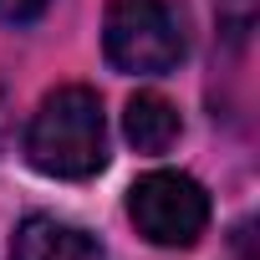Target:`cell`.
I'll list each match as a JSON object with an SVG mask.
<instances>
[{"label":"cell","instance_id":"cell-6","mask_svg":"<svg viewBox=\"0 0 260 260\" xmlns=\"http://www.w3.org/2000/svg\"><path fill=\"white\" fill-rule=\"evenodd\" d=\"M46 6H51V0H0V21H11V26H26V21H36Z\"/></svg>","mask_w":260,"mask_h":260},{"label":"cell","instance_id":"cell-1","mask_svg":"<svg viewBox=\"0 0 260 260\" xmlns=\"http://www.w3.org/2000/svg\"><path fill=\"white\" fill-rule=\"evenodd\" d=\"M26 158L46 179H92L107 169V117L92 87H56L26 127Z\"/></svg>","mask_w":260,"mask_h":260},{"label":"cell","instance_id":"cell-5","mask_svg":"<svg viewBox=\"0 0 260 260\" xmlns=\"http://www.w3.org/2000/svg\"><path fill=\"white\" fill-rule=\"evenodd\" d=\"M122 133H127V143H133L138 153L158 158V153H169V148L179 143L184 122H179V107H174L169 97L138 92L133 102H127V112H122Z\"/></svg>","mask_w":260,"mask_h":260},{"label":"cell","instance_id":"cell-3","mask_svg":"<svg viewBox=\"0 0 260 260\" xmlns=\"http://www.w3.org/2000/svg\"><path fill=\"white\" fill-rule=\"evenodd\" d=\"M127 214H133L143 240H153L164 250H189L209 224V194L189 174L153 169L127 189Z\"/></svg>","mask_w":260,"mask_h":260},{"label":"cell","instance_id":"cell-2","mask_svg":"<svg viewBox=\"0 0 260 260\" xmlns=\"http://www.w3.org/2000/svg\"><path fill=\"white\" fill-rule=\"evenodd\" d=\"M102 46L107 61L127 77H164L189 56V21L174 0H112Z\"/></svg>","mask_w":260,"mask_h":260},{"label":"cell","instance_id":"cell-7","mask_svg":"<svg viewBox=\"0 0 260 260\" xmlns=\"http://www.w3.org/2000/svg\"><path fill=\"white\" fill-rule=\"evenodd\" d=\"M6 133H11V117H6V97H0V148H6Z\"/></svg>","mask_w":260,"mask_h":260},{"label":"cell","instance_id":"cell-4","mask_svg":"<svg viewBox=\"0 0 260 260\" xmlns=\"http://www.w3.org/2000/svg\"><path fill=\"white\" fill-rule=\"evenodd\" d=\"M11 260H107V255L87 230L61 224L51 214H31V219H21V230L11 240Z\"/></svg>","mask_w":260,"mask_h":260}]
</instances>
